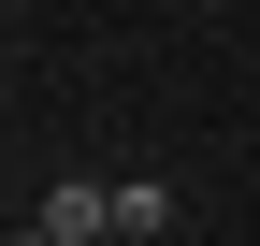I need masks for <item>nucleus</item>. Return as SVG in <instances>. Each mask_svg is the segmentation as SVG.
Masks as SVG:
<instances>
[{
  "label": "nucleus",
  "mask_w": 260,
  "mask_h": 246,
  "mask_svg": "<svg viewBox=\"0 0 260 246\" xmlns=\"http://www.w3.org/2000/svg\"><path fill=\"white\" fill-rule=\"evenodd\" d=\"M44 232H58V246H102V232H116V189H87V174L44 189Z\"/></svg>",
  "instance_id": "1"
},
{
  "label": "nucleus",
  "mask_w": 260,
  "mask_h": 246,
  "mask_svg": "<svg viewBox=\"0 0 260 246\" xmlns=\"http://www.w3.org/2000/svg\"><path fill=\"white\" fill-rule=\"evenodd\" d=\"M0 246H58V232H44V218H29V232H0Z\"/></svg>",
  "instance_id": "2"
}]
</instances>
